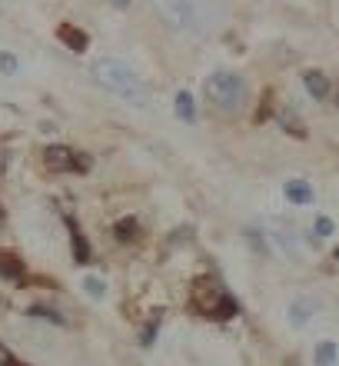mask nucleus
<instances>
[{
    "label": "nucleus",
    "mask_w": 339,
    "mask_h": 366,
    "mask_svg": "<svg viewBox=\"0 0 339 366\" xmlns=\"http://www.w3.org/2000/svg\"><path fill=\"white\" fill-rule=\"evenodd\" d=\"M190 307L206 320H233L240 313V303L230 290L220 283L216 277H200L190 290Z\"/></svg>",
    "instance_id": "obj_2"
},
{
    "label": "nucleus",
    "mask_w": 339,
    "mask_h": 366,
    "mask_svg": "<svg viewBox=\"0 0 339 366\" xmlns=\"http://www.w3.org/2000/svg\"><path fill=\"white\" fill-rule=\"evenodd\" d=\"M283 197H286L293 207H310L313 203V187L306 180H286L283 183Z\"/></svg>",
    "instance_id": "obj_11"
},
{
    "label": "nucleus",
    "mask_w": 339,
    "mask_h": 366,
    "mask_svg": "<svg viewBox=\"0 0 339 366\" xmlns=\"http://www.w3.org/2000/svg\"><path fill=\"white\" fill-rule=\"evenodd\" d=\"M80 290H84L90 300H97V303H100V300H107V283H103L100 277H84Z\"/></svg>",
    "instance_id": "obj_16"
},
{
    "label": "nucleus",
    "mask_w": 339,
    "mask_h": 366,
    "mask_svg": "<svg viewBox=\"0 0 339 366\" xmlns=\"http://www.w3.org/2000/svg\"><path fill=\"white\" fill-rule=\"evenodd\" d=\"M27 313H30V317H34V320H47V323H57V327H64V323H67V320L60 317L57 310H50V307H40V303H34V307L27 310Z\"/></svg>",
    "instance_id": "obj_19"
},
{
    "label": "nucleus",
    "mask_w": 339,
    "mask_h": 366,
    "mask_svg": "<svg viewBox=\"0 0 339 366\" xmlns=\"http://www.w3.org/2000/svg\"><path fill=\"white\" fill-rule=\"evenodd\" d=\"M113 237L120 243H133L136 237H140V223H136V217H123V220H116Z\"/></svg>",
    "instance_id": "obj_15"
},
{
    "label": "nucleus",
    "mask_w": 339,
    "mask_h": 366,
    "mask_svg": "<svg viewBox=\"0 0 339 366\" xmlns=\"http://www.w3.org/2000/svg\"><path fill=\"white\" fill-rule=\"evenodd\" d=\"M0 280H7V283L24 280V263H20V257H14V253H7V250H0Z\"/></svg>",
    "instance_id": "obj_13"
},
{
    "label": "nucleus",
    "mask_w": 339,
    "mask_h": 366,
    "mask_svg": "<svg viewBox=\"0 0 339 366\" xmlns=\"http://www.w3.org/2000/svg\"><path fill=\"white\" fill-rule=\"evenodd\" d=\"M333 100H336V104H333V107H336V110H339V90H336V94H333Z\"/></svg>",
    "instance_id": "obj_23"
},
{
    "label": "nucleus",
    "mask_w": 339,
    "mask_h": 366,
    "mask_svg": "<svg viewBox=\"0 0 339 366\" xmlns=\"http://www.w3.org/2000/svg\"><path fill=\"white\" fill-rule=\"evenodd\" d=\"M336 260H339V250H336Z\"/></svg>",
    "instance_id": "obj_24"
},
{
    "label": "nucleus",
    "mask_w": 339,
    "mask_h": 366,
    "mask_svg": "<svg viewBox=\"0 0 339 366\" xmlns=\"http://www.w3.org/2000/svg\"><path fill=\"white\" fill-rule=\"evenodd\" d=\"M333 230H336V223L330 220V217H316L313 220V243H320V240H326V237H333Z\"/></svg>",
    "instance_id": "obj_17"
},
{
    "label": "nucleus",
    "mask_w": 339,
    "mask_h": 366,
    "mask_svg": "<svg viewBox=\"0 0 339 366\" xmlns=\"http://www.w3.org/2000/svg\"><path fill=\"white\" fill-rule=\"evenodd\" d=\"M17 74H20L17 54H10V50H0V77H17Z\"/></svg>",
    "instance_id": "obj_18"
},
{
    "label": "nucleus",
    "mask_w": 339,
    "mask_h": 366,
    "mask_svg": "<svg viewBox=\"0 0 339 366\" xmlns=\"http://www.w3.org/2000/svg\"><path fill=\"white\" fill-rule=\"evenodd\" d=\"M339 363V343L336 340H320L313 347V366H336Z\"/></svg>",
    "instance_id": "obj_12"
},
{
    "label": "nucleus",
    "mask_w": 339,
    "mask_h": 366,
    "mask_svg": "<svg viewBox=\"0 0 339 366\" xmlns=\"http://www.w3.org/2000/svg\"><path fill=\"white\" fill-rule=\"evenodd\" d=\"M70 227V250H74V263H80V267H87L90 257H93V250H90L87 237H84V230H80L77 220H67Z\"/></svg>",
    "instance_id": "obj_9"
},
{
    "label": "nucleus",
    "mask_w": 339,
    "mask_h": 366,
    "mask_svg": "<svg viewBox=\"0 0 339 366\" xmlns=\"http://www.w3.org/2000/svg\"><path fill=\"white\" fill-rule=\"evenodd\" d=\"M90 77L97 80L103 90H110L113 97H120V100H126V104L133 107H146V84L143 77L136 74L130 64H123V60H113V57H100L93 67H90Z\"/></svg>",
    "instance_id": "obj_1"
},
{
    "label": "nucleus",
    "mask_w": 339,
    "mask_h": 366,
    "mask_svg": "<svg viewBox=\"0 0 339 366\" xmlns=\"http://www.w3.org/2000/svg\"><path fill=\"white\" fill-rule=\"evenodd\" d=\"M0 366H27V363H20V360L14 357V353L4 347V343H0Z\"/></svg>",
    "instance_id": "obj_21"
},
{
    "label": "nucleus",
    "mask_w": 339,
    "mask_h": 366,
    "mask_svg": "<svg viewBox=\"0 0 339 366\" xmlns=\"http://www.w3.org/2000/svg\"><path fill=\"white\" fill-rule=\"evenodd\" d=\"M203 97L220 110V114H240L243 107L250 104V87L240 74L233 70H213L203 80Z\"/></svg>",
    "instance_id": "obj_3"
},
{
    "label": "nucleus",
    "mask_w": 339,
    "mask_h": 366,
    "mask_svg": "<svg viewBox=\"0 0 339 366\" xmlns=\"http://www.w3.org/2000/svg\"><path fill=\"white\" fill-rule=\"evenodd\" d=\"M57 40L64 44V47L74 50V54H87V47H90V37H87V34H84L77 24H67V20H64V24L57 27Z\"/></svg>",
    "instance_id": "obj_8"
},
{
    "label": "nucleus",
    "mask_w": 339,
    "mask_h": 366,
    "mask_svg": "<svg viewBox=\"0 0 339 366\" xmlns=\"http://www.w3.org/2000/svg\"><path fill=\"white\" fill-rule=\"evenodd\" d=\"M270 240L276 243V250L286 253L290 260H300V240H296V230H293L290 223L283 227V223H273L270 227Z\"/></svg>",
    "instance_id": "obj_7"
},
{
    "label": "nucleus",
    "mask_w": 339,
    "mask_h": 366,
    "mask_svg": "<svg viewBox=\"0 0 339 366\" xmlns=\"http://www.w3.org/2000/svg\"><path fill=\"white\" fill-rule=\"evenodd\" d=\"M173 110H176V117H180L183 124H193L196 120V104H193V97H190V90H180V94H176Z\"/></svg>",
    "instance_id": "obj_14"
},
{
    "label": "nucleus",
    "mask_w": 339,
    "mask_h": 366,
    "mask_svg": "<svg viewBox=\"0 0 339 366\" xmlns=\"http://www.w3.org/2000/svg\"><path fill=\"white\" fill-rule=\"evenodd\" d=\"M316 313H320V300L296 297V300H290V307H286V323H290L293 330H306L313 320H316Z\"/></svg>",
    "instance_id": "obj_6"
},
{
    "label": "nucleus",
    "mask_w": 339,
    "mask_h": 366,
    "mask_svg": "<svg viewBox=\"0 0 339 366\" xmlns=\"http://www.w3.org/2000/svg\"><path fill=\"white\" fill-rule=\"evenodd\" d=\"M303 87H306V94H310L313 100H330V94H333L330 77H326L323 70H306V74H303Z\"/></svg>",
    "instance_id": "obj_10"
},
{
    "label": "nucleus",
    "mask_w": 339,
    "mask_h": 366,
    "mask_svg": "<svg viewBox=\"0 0 339 366\" xmlns=\"http://www.w3.org/2000/svg\"><path fill=\"white\" fill-rule=\"evenodd\" d=\"M44 167L50 174H87L90 170V157L74 150V147L64 144H50L44 150Z\"/></svg>",
    "instance_id": "obj_4"
},
{
    "label": "nucleus",
    "mask_w": 339,
    "mask_h": 366,
    "mask_svg": "<svg viewBox=\"0 0 339 366\" xmlns=\"http://www.w3.org/2000/svg\"><path fill=\"white\" fill-rule=\"evenodd\" d=\"M153 4L173 27H180V30L200 27V4L196 0H153Z\"/></svg>",
    "instance_id": "obj_5"
},
{
    "label": "nucleus",
    "mask_w": 339,
    "mask_h": 366,
    "mask_svg": "<svg viewBox=\"0 0 339 366\" xmlns=\"http://www.w3.org/2000/svg\"><path fill=\"white\" fill-rule=\"evenodd\" d=\"M156 330H160V320H150V323H146V330H143V337H140V343H143V347H153Z\"/></svg>",
    "instance_id": "obj_20"
},
{
    "label": "nucleus",
    "mask_w": 339,
    "mask_h": 366,
    "mask_svg": "<svg viewBox=\"0 0 339 366\" xmlns=\"http://www.w3.org/2000/svg\"><path fill=\"white\" fill-rule=\"evenodd\" d=\"M110 4H113L116 10H126V7H130V4H133V0H110Z\"/></svg>",
    "instance_id": "obj_22"
}]
</instances>
